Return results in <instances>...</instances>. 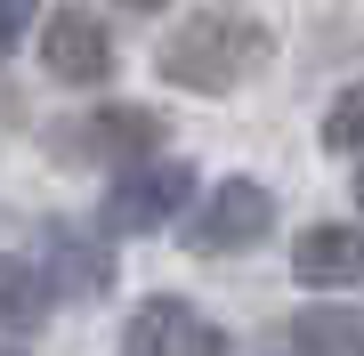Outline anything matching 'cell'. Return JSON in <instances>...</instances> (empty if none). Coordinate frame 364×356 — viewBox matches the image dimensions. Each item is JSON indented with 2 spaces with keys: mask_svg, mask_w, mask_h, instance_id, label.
<instances>
[{
  "mask_svg": "<svg viewBox=\"0 0 364 356\" xmlns=\"http://www.w3.org/2000/svg\"><path fill=\"white\" fill-rule=\"evenodd\" d=\"M154 65H162V81H178V90L219 97V90H235V81H251L267 65V25H251V16H235V9H203V16H186V25L162 41Z\"/></svg>",
  "mask_w": 364,
  "mask_h": 356,
  "instance_id": "1",
  "label": "cell"
},
{
  "mask_svg": "<svg viewBox=\"0 0 364 356\" xmlns=\"http://www.w3.org/2000/svg\"><path fill=\"white\" fill-rule=\"evenodd\" d=\"M186 195H195V171L186 162H138V171H122L105 186V227L114 235H154L186 211Z\"/></svg>",
  "mask_w": 364,
  "mask_h": 356,
  "instance_id": "2",
  "label": "cell"
},
{
  "mask_svg": "<svg viewBox=\"0 0 364 356\" xmlns=\"http://www.w3.org/2000/svg\"><path fill=\"white\" fill-rule=\"evenodd\" d=\"M267 227H275V195H267V186L259 178H219V195L186 219V243L219 259V251H251Z\"/></svg>",
  "mask_w": 364,
  "mask_h": 356,
  "instance_id": "3",
  "label": "cell"
},
{
  "mask_svg": "<svg viewBox=\"0 0 364 356\" xmlns=\"http://www.w3.org/2000/svg\"><path fill=\"white\" fill-rule=\"evenodd\" d=\"M41 65L57 81H73V90H97L114 73V33L97 25V9H57L41 25Z\"/></svg>",
  "mask_w": 364,
  "mask_h": 356,
  "instance_id": "4",
  "label": "cell"
},
{
  "mask_svg": "<svg viewBox=\"0 0 364 356\" xmlns=\"http://www.w3.org/2000/svg\"><path fill=\"white\" fill-rule=\"evenodd\" d=\"M130 356H227V332L186 300H146L130 316Z\"/></svg>",
  "mask_w": 364,
  "mask_h": 356,
  "instance_id": "5",
  "label": "cell"
},
{
  "mask_svg": "<svg viewBox=\"0 0 364 356\" xmlns=\"http://www.w3.org/2000/svg\"><path fill=\"white\" fill-rule=\"evenodd\" d=\"M41 276H49L57 300H97L114 284V251H105L90 227H49L41 235Z\"/></svg>",
  "mask_w": 364,
  "mask_h": 356,
  "instance_id": "6",
  "label": "cell"
},
{
  "mask_svg": "<svg viewBox=\"0 0 364 356\" xmlns=\"http://www.w3.org/2000/svg\"><path fill=\"white\" fill-rule=\"evenodd\" d=\"M291 276L308 291H356L364 284V227H308L291 243Z\"/></svg>",
  "mask_w": 364,
  "mask_h": 356,
  "instance_id": "7",
  "label": "cell"
},
{
  "mask_svg": "<svg viewBox=\"0 0 364 356\" xmlns=\"http://www.w3.org/2000/svg\"><path fill=\"white\" fill-rule=\"evenodd\" d=\"M81 146L105 154V162H138V154L162 146V114H146V106H97L90 122H81Z\"/></svg>",
  "mask_w": 364,
  "mask_h": 356,
  "instance_id": "8",
  "label": "cell"
},
{
  "mask_svg": "<svg viewBox=\"0 0 364 356\" xmlns=\"http://www.w3.org/2000/svg\"><path fill=\"white\" fill-rule=\"evenodd\" d=\"M49 276H41L33 259H9V251H0V332H9V340H25V332H41V316H49Z\"/></svg>",
  "mask_w": 364,
  "mask_h": 356,
  "instance_id": "9",
  "label": "cell"
},
{
  "mask_svg": "<svg viewBox=\"0 0 364 356\" xmlns=\"http://www.w3.org/2000/svg\"><path fill=\"white\" fill-rule=\"evenodd\" d=\"M291 348L299 356H364V308H299Z\"/></svg>",
  "mask_w": 364,
  "mask_h": 356,
  "instance_id": "10",
  "label": "cell"
},
{
  "mask_svg": "<svg viewBox=\"0 0 364 356\" xmlns=\"http://www.w3.org/2000/svg\"><path fill=\"white\" fill-rule=\"evenodd\" d=\"M324 146H332V154H364V81L332 97V114H324Z\"/></svg>",
  "mask_w": 364,
  "mask_h": 356,
  "instance_id": "11",
  "label": "cell"
},
{
  "mask_svg": "<svg viewBox=\"0 0 364 356\" xmlns=\"http://www.w3.org/2000/svg\"><path fill=\"white\" fill-rule=\"evenodd\" d=\"M25 33H33V0H0V57L25 49Z\"/></svg>",
  "mask_w": 364,
  "mask_h": 356,
  "instance_id": "12",
  "label": "cell"
},
{
  "mask_svg": "<svg viewBox=\"0 0 364 356\" xmlns=\"http://www.w3.org/2000/svg\"><path fill=\"white\" fill-rule=\"evenodd\" d=\"M122 9H162V0H122Z\"/></svg>",
  "mask_w": 364,
  "mask_h": 356,
  "instance_id": "13",
  "label": "cell"
},
{
  "mask_svg": "<svg viewBox=\"0 0 364 356\" xmlns=\"http://www.w3.org/2000/svg\"><path fill=\"white\" fill-rule=\"evenodd\" d=\"M0 356H16V340H9V332H0Z\"/></svg>",
  "mask_w": 364,
  "mask_h": 356,
  "instance_id": "14",
  "label": "cell"
},
{
  "mask_svg": "<svg viewBox=\"0 0 364 356\" xmlns=\"http://www.w3.org/2000/svg\"><path fill=\"white\" fill-rule=\"evenodd\" d=\"M356 203H364V178H356Z\"/></svg>",
  "mask_w": 364,
  "mask_h": 356,
  "instance_id": "15",
  "label": "cell"
}]
</instances>
